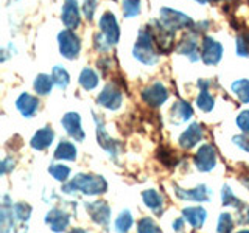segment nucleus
<instances>
[{
    "mask_svg": "<svg viewBox=\"0 0 249 233\" xmlns=\"http://www.w3.org/2000/svg\"><path fill=\"white\" fill-rule=\"evenodd\" d=\"M106 190H107V183L105 179L101 176H93V174H78L62 186V191L67 194L81 191L83 194H88V196H97V194L105 193Z\"/></svg>",
    "mask_w": 249,
    "mask_h": 233,
    "instance_id": "f257e3e1",
    "label": "nucleus"
},
{
    "mask_svg": "<svg viewBox=\"0 0 249 233\" xmlns=\"http://www.w3.org/2000/svg\"><path fill=\"white\" fill-rule=\"evenodd\" d=\"M134 58L146 66H153L159 61V50L156 47L153 36L148 28H142L139 31L137 41L134 45Z\"/></svg>",
    "mask_w": 249,
    "mask_h": 233,
    "instance_id": "f03ea898",
    "label": "nucleus"
},
{
    "mask_svg": "<svg viewBox=\"0 0 249 233\" xmlns=\"http://www.w3.org/2000/svg\"><path fill=\"white\" fill-rule=\"evenodd\" d=\"M150 33L153 36V41L158 47L159 53H170L171 50L175 49V33L170 31L162 22L159 20H151L150 22Z\"/></svg>",
    "mask_w": 249,
    "mask_h": 233,
    "instance_id": "7ed1b4c3",
    "label": "nucleus"
},
{
    "mask_svg": "<svg viewBox=\"0 0 249 233\" xmlns=\"http://www.w3.org/2000/svg\"><path fill=\"white\" fill-rule=\"evenodd\" d=\"M58 41H59V51L64 58L67 59H75L78 58L81 50V41L78 37L73 30H62L58 34Z\"/></svg>",
    "mask_w": 249,
    "mask_h": 233,
    "instance_id": "20e7f679",
    "label": "nucleus"
},
{
    "mask_svg": "<svg viewBox=\"0 0 249 233\" xmlns=\"http://www.w3.org/2000/svg\"><path fill=\"white\" fill-rule=\"evenodd\" d=\"M98 27H100V36L101 39L109 45L112 47L119 42V37H120V30H119V23H117V19L112 13H105L101 16V19L98 22Z\"/></svg>",
    "mask_w": 249,
    "mask_h": 233,
    "instance_id": "39448f33",
    "label": "nucleus"
},
{
    "mask_svg": "<svg viewBox=\"0 0 249 233\" xmlns=\"http://www.w3.org/2000/svg\"><path fill=\"white\" fill-rule=\"evenodd\" d=\"M160 22L170 31H173V33L176 30H182V28L190 30L193 27V20L189 16L175 11V10H170V8H162L160 10Z\"/></svg>",
    "mask_w": 249,
    "mask_h": 233,
    "instance_id": "423d86ee",
    "label": "nucleus"
},
{
    "mask_svg": "<svg viewBox=\"0 0 249 233\" xmlns=\"http://www.w3.org/2000/svg\"><path fill=\"white\" fill-rule=\"evenodd\" d=\"M195 166H196L202 173H207V171H212L216 165V151L215 148L210 143H204L199 146L198 152L195 154L193 157Z\"/></svg>",
    "mask_w": 249,
    "mask_h": 233,
    "instance_id": "0eeeda50",
    "label": "nucleus"
},
{
    "mask_svg": "<svg viewBox=\"0 0 249 233\" xmlns=\"http://www.w3.org/2000/svg\"><path fill=\"white\" fill-rule=\"evenodd\" d=\"M97 101L100 106L109 109V111H117V109L122 106L123 95H122L120 89L112 83V84H107L106 87L101 90Z\"/></svg>",
    "mask_w": 249,
    "mask_h": 233,
    "instance_id": "6e6552de",
    "label": "nucleus"
},
{
    "mask_svg": "<svg viewBox=\"0 0 249 233\" xmlns=\"http://www.w3.org/2000/svg\"><path fill=\"white\" fill-rule=\"evenodd\" d=\"M223 54V47L220 42H216L212 37H204L201 44V59L206 62L207 66H215L220 62Z\"/></svg>",
    "mask_w": 249,
    "mask_h": 233,
    "instance_id": "1a4fd4ad",
    "label": "nucleus"
},
{
    "mask_svg": "<svg viewBox=\"0 0 249 233\" xmlns=\"http://www.w3.org/2000/svg\"><path fill=\"white\" fill-rule=\"evenodd\" d=\"M168 98V90L162 83H154L150 87L143 89L142 92V100L150 107H159L167 101Z\"/></svg>",
    "mask_w": 249,
    "mask_h": 233,
    "instance_id": "9d476101",
    "label": "nucleus"
},
{
    "mask_svg": "<svg viewBox=\"0 0 249 233\" xmlns=\"http://www.w3.org/2000/svg\"><path fill=\"white\" fill-rule=\"evenodd\" d=\"M86 212L90 215V219L98 225H107L111 221V208L106 202H88L84 205Z\"/></svg>",
    "mask_w": 249,
    "mask_h": 233,
    "instance_id": "9b49d317",
    "label": "nucleus"
},
{
    "mask_svg": "<svg viewBox=\"0 0 249 233\" xmlns=\"http://www.w3.org/2000/svg\"><path fill=\"white\" fill-rule=\"evenodd\" d=\"M62 126H64L66 132L72 137L75 142H83L86 134L81 128V118H80V114L76 112H67L64 116H62Z\"/></svg>",
    "mask_w": 249,
    "mask_h": 233,
    "instance_id": "f8f14e48",
    "label": "nucleus"
},
{
    "mask_svg": "<svg viewBox=\"0 0 249 233\" xmlns=\"http://www.w3.org/2000/svg\"><path fill=\"white\" fill-rule=\"evenodd\" d=\"M62 22L69 30H75L80 27V8H78L76 0H64V5H62Z\"/></svg>",
    "mask_w": 249,
    "mask_h": 233,
    "instance_id": "ddd939ff",
    "label": "nucleus"
},
{
    "mask_svg": "<svg viewBox=\"0 0 249 233\" xmlns=\"http://www.w3.org/2000/svg\"><path fill=\"white\" fill-rule=\"evenodd\" d=\"M202 126L199 123H193L190 124L187 131H184L181 137H179V145H181L182 150H192L193 146H196L201 138H202Z\"/></svg>",
    "mask_w": 249,
    "mask_h": 233,
    "instance_id": "4468645a",
    "label": "nucleus"
},
{
    "mask_svg": "<svg viewBox=\"0 0 249 233\" xmlns=\"http://www.w3.org/2000/svg\"><path fill=\"white\" fill-rule=\"evenodd\" d=\"M175 193L179 199L192 200V202H207L210 199V190L206 185H198L193 190H182L178 185H175Z\"/></svg>",
    "mask_w": 249,
    "mask_h": 233,
    "instance_id": "2eb2a0df",
    "label": "nucleus"
},
{
    "mask_svg": "<svg viewBox=\"0 0 249 233\" xmlns=\"http://www.w3.org/2000/svg\"><path fill=\"white\" fill-rule=\"evenodd\" d=\"M45 222L47 225H50V229L53 232H64L69 227V222H70V216L62 212L61 208H52L49 213L45 216Z\"/></svg>",
    "mask_w": 249,
    "mask_h": 233,
    "instance_id": "dca6fc26",
    "label": "nucleus"
},
{
    "mask_svg": "<svg viewBox=\"0 0 249 233\" xmlns=\"http://www.w3.org/2000/svg\"><path fill=\"white\" fill-rule=\"evenodd\" d=\"M176 50L179 54H184L190 61H198L199 59V49H198V41L195 34H187L182 37V41L178 44Z\"/></svg>",
    "mask_w": 249,
    "mask_h": 233,
    "instance_id": "f3484780",
    "label": "nucleus"
},
{
    "mask_svg": "<svg viewBox=\"0 0 249 233\" xmlns=\"http://www.w3.org/2000/svg\"><path fill=\"white\" fill-rule=\"evenodd\" d=\"M95 123H97V135H98V145L106 150L111 155H117L119 154V143L112 140L107 135V132L103 126V121H101L98 116L95 115Z\"/></svg>",
    "mask_w": 249,
    "mask_h": 233,
    "instance_id": "a211bd4d",
    "label": "nucleus"
},
{
    "mask_svg": "<svg viewBox=\"0 0 249 233\" xmlns=\"http://www.w3.org/2000/svg\"><path fill=\"white\" fill-rule=\"evenodd\" d=\"M16 107H18V111L23 116L30 118V116H33L36 114L39 107V101L33 95H30V93H22V95L16 100Z\"/></svg>",
    "mask_w": 249,
    "mask_h": 233,
    "instance_id": "6ab92c4d",
    "label": "nucleus"
},
{
    "mask_svg": "<svg viewBox=\"0 0 249 233\" xmlns=\"http://www.w3.org/2000/svg\"><path fill=\"white\" fill-rule=\"evenodd\" d=\"M182 215H184V219L189 222L195 230H198V229L202 227V224H204L206 216H207L206 210L202 208V207H199V205L198 207H187V208H184Z\"/></svg>",
    "mask_w": 249,
    "mask_h": 233,
    "instance_id": "aec40b11",
    "label": "nucleus"
},
{
    "mask_svg": "<svg viewBox=\"0 0 249 233\" xmlns=\"http://www.w3.org/2000/svg\"><path fill=\"white\" fill-rule=\"evenodd\" d=\"M53 138H54V132L50 128H42V129H39L36 134L33 135L30 145L36 151H44V150H47V148H49L53 143Z\"/></svg>",
    "mask_w": 249,
    "mask_h": 233,
    "instance_id": "412c9836",
    "label": "nucleus"
},
{
    "mask_svg": "<svg viewBox=\"0 0 249 233\" xmlns=\"http://www.w3.org/2000/svg\"><path fill=\"white\" fill-rule=\"evenodd\" d=\"M192 116H193V109L187 101L179 100L173 104V107H171V120H173V123H176V124L190 120Z\"/></svg>",
    "mask_w": 249,
    "mask_h": 233,
    "instance_id": "4be33fe9",
    "label": "nucleus"
},
{
    "mask_svg": "<svg viewBox=\"0 0 249 233\" xmlns=\"http://www.w3.org/2000/svg\"><path fill=\"white\" fill-rule=\"evenodd\" d=\"M143 202L148 208H151L156 215H160L163 212V198L156 190H146L142 193Z\"/></svg>",
    "mask_w": 249,
    "mask_h": 233,
    "instance_id": "5701e85b",
    "label": "nucleus"
},
{
    "mask_svg": "<svg viewBox=\"0 0 249 233\" xmlns=\"http://www.w3.org/2000/svg\"><path fill=\"white\" fill-rule=\"evenodd\" d=\"M76 146L72 142L61 140L56 151H54V159L56 160H75L76 159Z\"/></svg>",
    "mask_w": 249,
    "mask_h": 233,
    "instance_id": "b1692460",
    "label": "nucleus"
},
{
    "mask_svg": "<svg viewBox=\"0 0 249 233\" xmlns=\"http://www.w3.org/2000/svg\"><path fill=\"white\" fill-rule=\"evenodd\" d=\"M132 222H134V219H132L131 212L129 210H123L115 219V224H114L115 232L117 233H128L129 229L132 227Z\"/></svg>",
    "mask_w": 249,
    "mask_h": 233,
    "instance_id": "393cba45",
    "label": "nucleus"
},
{
    "mask_svg": "<svg viewBox=\"0 0 249 233\" xmlns=\"http://www.w3.org/2000/svg\"><path fill=\"white\" fill-rule=\"evenodd\" d=\"M80 84L84 90H92L98 85V75L93 72L92 68H83V72L80 75Z\"/></svg>",
    "mask_w": 249,
    "mask_h": 233,
    "instance_id": "a878e982",
    "label": "nucleus"
},
{
    "mask_svg": "<svg viewBox=\"0 0 249 233\" xmlns=\"http://www.w3.org/2000/svg\"><path fill=\"white\" fill-rule=\"evenodd\" d=\"M53 78L49 76V75H37L36 80H35V90L39 95H47V93H50L52 90V85H53Z\"/></svg>",
    "mask_w": 249,
    "mask_h": 233,
    "instance_id": "bb28decb",
    "label": "nucleus"
},
{
    "mask_svg": "<svg viewBox=\"0 0 249 233\" xmlns=\"http://www.w3.org/2000/svg\"><path fill=\"white\" fill-rule=\"evenodd\" d=\"M233 93L238 97L241 103L248 104L249 103V80H238L232 84Z\"/></svg>",
    "mask_w": 249,
    "mask_h": 233,
    "instance_id": "cd10ccee",
    "label": "nucleus"
},
{
    "mask_svg": "<svg viewBox=\"0 0 249 233\" xmlns=\"http://www.w3.org/2000/svg\"><path fill=\"white\" fill-rule=\"evenodd\" d=\"M52 78H53V83L56 84L59 89H66L67 85H69V81H70L67 70L64 67H61V66H54L53 67Z\"/></svg>",
    "mask_w": 249,
    "mask_h": 233,
    "instance_id": "c85d7f7f",
    "label": "nucleus"
},
{
    "mask_svg": "<svg viewBox=\"0 0 249 233\" xmlns=\"http://www.w3.org/2000/svg\"><path fill=\"white\" fill-rule=\"evenodd\" d=\"M196 104H198V107L201 109V111L210 112V111H212V109H213L215 100H213V97L209 93V90H207V89H202V90L199 92L198 98H196Z\"/></svg>",
    "mask_w": 249,
    "mask_h": 233,
    "instance_id": "c756f323",
    "label": "nucleus"
},
{
    "mask_svg": "<svg viewBox=\"0 0 249 233\" xmlns=\"http://www.w3.org/2000/svg\"><path fill=\"white\" fill-rule=\"evenodd\" d=\"M137 233H160V229L151 217H142L137 222Z\"/></svg>",
    "mask_w": 249,
    "mask_h": 233,
    "instance_id": "7c9ffc66",
    "label": "nucleus"
},
{
    "mask_svg": "<svg viewBox=\"0 0 249 233\" xmlns=\"http://www.w3.org/2000/svg\"><path fill=\"white\" fill-rule=\"evenodd\" d=\"M221 199H223V204L224 205H232L235 208H240L241 205H243V202H241L240 199L235 198V194L232 193L231 186L229 185H224L223 186V191H221Z\"/></svg>",
    "mask_w": 249,
    "mask_h": 233,
    "instance_id": "2f4dec72",
    "label": "nucleus"
},
{
    "mask_svg": "<svg viewBox=\"0 0 249 233\" xmlns=\"http://www.w3.org/2000/svg\"><path fill=\"white\" fill-rule=\"evenodd\" d=\"M49 173L56 179L58 182H66L67 177L70 176V168L66 165H56V163H53L49 168Z\"/></svg>",
    "mask_w": 249,
    "mask_h": 233,
    "instance_id": "473e14b6",
    "label": "nucleus"
},
{
    "mask_svg": "<svg viewBox=\"0 0 249 233\" xmlns=\"http://www.w3.org/2000/svg\"><path fill=\"white\" fill-rule=\"evenodd\" d=\"M140 13V0H123V16L124 17H134Z\"/></svg>",
    "mask_w": 249,
    "mask_h": 233,
    "instance_id": "72a5a7b5",
    "label": "nucleus"
},
{
    "mask_svg": "<svg viewBox=\"0 0 249 233\" xmlns=\"http://www.w3.org/2000/svg\"><path fill=\"white\" fill-rule=\"evenodd\" d=\"M13 213H14L16 219L27 221L31 215V207L28 204H23V202H18V204L13 205Z\"/></svg>",
    "mask_w": 249,
    "mask_h": 233,
    "instance_id": "f704fd0d",
    "label": "nucleus"
},
{
    "mask_svg": "<svg viewBox=\"0 0 249 233\" xmlns=\"http://www.w3.org/2000/svg\"><path fill=\"white\" fill-rule=\"evenodd\" d=\"M233 229V219H232V215L229 213H223L220 215V219H218V233H231Z\"/></svg>",
    "mask_w": 249,
    "mask_h": 233,
    "instance_id": "c9c22d12",
    "label": "nucleus"
},
{
    "mask_svg": "<svg viewBox=\"0 0 249 233\" xmlns=\"http://www.w3.org/2000/svg\"><path fill=\"white\" fill-rule=\"evenodd\" d=\"M158 157L165 166H176V163H178L175 152L167 150V148H160V150L158 151Z\"/></svg>",
    "mask_w": 249,
    "mask_h": 233,
    "instance_id": "e433bc0d",
    "label": "nucleus"
},
{
    "mask_svg": "<svg viewBox=\"0 0 249 233\" xmlns=\"http://www.w3.org/2000/svg\"><path fill=\"white\" fill-rule=\"evenodd\" d=\"M95 10H97V0H84L83 13L86 16V19L92 20L93 19V14H95Z\"/></svg>",
    "mask_w": 249,
    "mask_h": 233,
    "instance_id": "4c0bfd02",
    "label": "nucleus"
},
{
    "mask_svg": "<svg viewBox=\"0 0 249 233\" xmlns=\"http://www.w3.org/2000/svg\"><path fill=\"white\" fill-rule=\"evenodd\" d=\"M235 47H237V54H240V56H249V47H248V42L243 34L237 36V41H235Z\"/></svg>",
    "mask_w": 249,
    "mask_h": 233,
    "instance_id": "58836bf2",
    "label": "nucleus"
},
{
    "mask_svg": "<svg viewBox=\"0 0 249 233\" xmlns=\"http://www.w3.org/2000/svg\"><path fill=\"white\" fill-rule=\"evenodd\" d=\"M237 124H238V128L246 132V134H249V111H245V112H241L238 116H237Z\"/></svg>",
    "mask_w": 249,
    "mask_h": 233,
    "instance_id": "ea45409f",
    "label": "nucleus"
},
{
    "mask_svg": "<svg viewBox=\"0 0 249 233\" xmlns=\"http://www.w3.org/2000/svg\"><path fill=\"white\" fill-rule=\"evenodd\" d=\"M233 143H235L237 146H240L243 151L249 152V135L243 134V135H237V137H233Z\"/></svg>",
    "mask_w": 249,
    "mask_h": 233,
    "instance_id": "a19ab883",
    "label": "nucleus"
},
{
    "mask_svg": "<svg viewBox=\"0 0 249 233\" xmlns=\"http://www.w3.org/2000/svg\"><path fill=\"white\" fill-rule=\"evenodd\" d=\"M11 168H14V160L13 159H5L2 162V174H6Z\"/></svg>",
    "mask_w": 249,
    "mask_h": 233,
    "instance_id": "79ce46f5",
    "label": "nucleus"
},
{
    "mask_svg": "<svg viewBox=\"0 0 249 233\" xmlns=\"http://www.w3.org/2000/svg\"><path fill=\"white\" fill-rule=\"evenodd\" d=\"M240 181H241V183H243L246 188L249 190V171H246L245 174H240Z\"/></svg>",
    "mask_w": 249,
    "mask_h": 233,
    "instance_id": "37998d69",
    "label": "nucleus"
},
{
    "mask_svg": "<svg viewBox=\"0 0 249 233\" xmlns=\"http://www.w3.org/2000/svg\"><path fill=\"white\" fill-rule=\"evenodd\" d=\"M173 229L176 232H182V229H184V219H176L173 222Z\"/></svg>",
    "mask_w": 249,
    "mask_h": 233,
    "instance_id": "c03bdc74",
    "label": "nucleus"
},
{
    "mask_svg": "<svg viewBox=\"0 0 249 233\" xmlns=\"http://www.w3.org/2000/svg\"><path fill=\"white\" fill-rule=\"evenodd\" d=\"M69 233H88L84 229H80V227H76V229H72Z\"/></svg>",
    "mask_w": 249,
    "mask_h": 233,
    "instance_id": "a18cd8bd",
    "label": "nucleus"
},
{
    "mask_svg": "<svg viewBox=\"0 0 249 233\" xmlns=\"http://www.w3.org/2000/svg\"><path fill=\"white\" fill-rule=\"evenodd\" d=\"M243 36H245V39H246V42H248V47H249V33H245Z\"/></svg>",
    "mask_w": 249,
    "mask_h": 233,
    "instance_id": "49530a36",
    "label": "nucleus"
},
{
    "mask_svg": "<svg viewBox=\"0 0 249 233\" xmlns=\"http://www.w3.org/2000/svg\"><path fill=\"white\" fill-rule=\"evenodd\" d=\"M237 233H249V230H238Z\"/></svg>",
    "mask_w": 249,
    "mask_h": 233,
    "instance_id": "de8ad7c7",
    "label": "nucleus"
},
{
    "mask_svg": "<svg viewBox=\"0 0 249 233\" xmlns=\"http://www.w3.org/2000/svg\"><path fill=\"white\" fill-rule=\"evenodd\" d=\"M210 2H220V0H210Z\"/></svg>",
    "mask_w": 249,
    "mask_h": 233,
    "instance_id": "09e8293b",
    "label": "nucleus"
}]
</instances>
